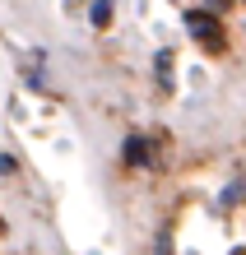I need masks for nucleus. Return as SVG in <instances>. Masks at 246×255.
<instances>
[{
	"label": "nucleus",
	"instance_id": "1",
	"mask_svg": "<svg viewBox=\"0 0 246 255\" xmlns=\"http://www.w3.org/2000/svg\"><path fill=\"white\" fill-rule=\"evenodd\" d=\"M186 28H191V37L205 42V47H219V42H223L219 14H214V9H191V14H186Z\"/></svg>",
	"mask_w": 246,
	"mask_h": 255
},
{
	"label": "nucleus",
	"instance_id": "2",
	"mask_svg": "<svg viewBox=\"0 0 246 255\" xmlns=\"http://www.w3.org/2000/svg\"><path fill=\"white\" fill-rule=\"evenodd\" d=\"M121 158H126L130 167H149V162H153V144L144 139V134H130L126 148H121Z\"/></svg>",
	"mask_w": 246,
	"mask_h": 255
},
{
	"label": "nucleus",
	"instance_id": "3",
	"mask_svg": "<svg viewBox=\"0 0 246 255\" xmlns=\"http://www.w3.org/2000/svg\"><path fill=\"white\" fill-rule=\"evenodd\" d=\"M88 19H93V28H107V23H112V0H93Z\"/></svg>",
	"mask_w": 246,
	"mask_h": 255
},
{
	"label": "nucleus",
	"instance_id": "4",
	"mask_svg": "<svg viewBox=\"0 0 246 255\" xmlns=\"http://www.w3.org/2000/svg\"><path fill=\"white\" fill-rule=\"evenodd\" d=\"M237 200H246V181H233V186L223 190V200H219V204L228 209V204H237Z\"/></svg>",
	"mask_w": 246,
	"mask_h": 255
},
{
	"label": "nucleus",
	"instance_id": "5",
	"mask_svg": "<svg viewBox=\"0 0 246 255\" xmlns=\"http://www.w3.org/2000/svg\"><path fill=\"white\" fill-rule=\"evenodd\" d=\"M223 5H228V0H209V9H214V14H219V9H223Z\"/></svg>",
	"mask_w": 246,
	"mask_h": 255
}]
</instances>
